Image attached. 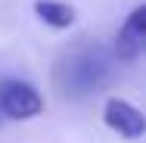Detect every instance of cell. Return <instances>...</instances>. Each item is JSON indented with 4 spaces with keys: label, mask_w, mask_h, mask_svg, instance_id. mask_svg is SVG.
Segmentation results:
<instances>
[{
    "label": "cell",
    "mask_w": 146,
    "mask_h": 143,
    "mask_svg": "<svg viewBox=\"0 0 146 143\" xmlns=\"http://www.w3.org/2000/svg\"><path fill=\"white\" fill-rule=\"evenodd\" d=\"M0 112L13 121H31L44 112V100L25 81H3L0 84Z\"/></svg>",
    "instance_id": "cell-1"
},
{
    "label": "cell",
    "mask_w": 146,
    "mask_h": 143,
    "mask_svg": "<svg viewBox=\"0 0 146 143\" xmlns=\"http://www.w3.org/2000/svg\"><path fill=\"white\" fill-rule=\"evenodd\" d=\"M143 44H146V6H137V9L124 19L121 31H118L115 53H118V59H124V62H134V59L143 53Z\"/></svg>",
    "instance_id": "cell-3"
},
{
    "label": "cell",
    "mask_w": 146,
    "mask_h": 143,
    "mask_svg": "<svg viewBox=\"0 0 146 143\" xmlns=\"http://www.w3.org/2000/svg\"><path fill=\"white\" fill-rule=\"evenodd\" d=\"M103 121L121 134L124 140H140L146 131V118L143 112L134 106V103H127V100H121V96H109L106 103H103Z\"/></svg>",
    "instance_id": "cell-2"
},
{
    "label": "cell",
    "mask_w": 146,
    "mask_h": 143,
    "mask_svg": "<svg viewBox=\"0 0 146 143\" xmlns=\"http://www.w3.org/2000/svg\"><path fill=\"white\" fill-rule=\"evenodd\" d=\"M34 13L40 22H47L50 28H72L75 25V9L68 3H59V0H37L34 3Z\"/></svg>",
    "instance_id": "cell-4"
}]
</instances>
